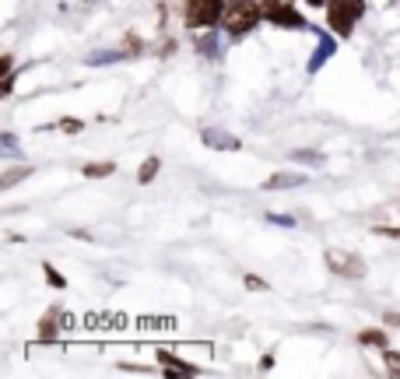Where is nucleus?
<instances>
[{
    "instance_id": "obj_1",
    "label": "nucleus",
    "mask_w": 400,
    "mask_h": 379,
    "mask_svg": "<svg viewBox=\"0 0 400 379\" xmlns=\"http://www.w3.org/2000/svg\"><path fill=\"white\" fill-rule=\"evenodd\" d=\"M264 14H267V11H264L260 4H253V0H232V4L225 7V14H221V25H225L232 35H242V32H249Z\"/></svg>"
},
{
    "instance_id": "obj_2",
    "label": "nucleus",
    "mask_w": 400,
    "mask_h": 379,
    "mask_svg": "<svg viewBox=\"0 0 400 379\" xmlns=\"http://www.w3.org/2000/svg\"><path fill=\"white\" fill-rule=\"evenodd\" d=\"M362 7H365V0H330V14H327L330 28H334L337 35H351V28H355Z\"/></svg>"
},
{
    "instance_id": "obj_3",
    "label": "nucleus",
    "mask_w": 400,
    "mask_h": 379,
    "mask_svg": "<svg viewBox=\"0 0 400 379\" xmlns=\"http://www.w3.org/2000/svg\"><path fill=\"white\" fill-rule=\"evenodd\" d=\"M183 11H187V25H190V28H211V25H218L221 14H225L221 0H187Z\"/></svg>"
},
{
    "instance_id": "obj_4",
    "label": "nucleus",
    "mask_w": 400,
    "mask_h": 379,
    "mask_svg": "<svg viewBox=\"0 0 400 379\" xmlns=\"http://www.w3.org/2000/svg\"><path fill=\"white\" fill-rule=\"evenodd\" d=\"M327 264H330V271H337L341 278H365V264H362L355 253H341V250L334 253V250H330V253H327Z\"/></svg>"
},
{
    "instance_id": "obj_5",
    "label": "nucleus",
    "mask_w": 400,
    "mask_h": 379,
    "mask_svg": "<svg viewBox=\"0 0 400 379\" xmlns=\"http://www.w3.org/2000/svg\"><path fill=\"white\" fill-rule=\"evenodd\" d=\"M267 18H271L274 25H281V28H302L299 11H292L288 4H278V0L267 4Z\"/></svg>"
},
{
    "instance_id": "obj_6",
    "label": "nucleus",
    "mask_w": 400,
    "mask_h": 379,
    "mask_svg": "<svg viewBox=\"0 0 400 379\" xmlns=\"http://www.w3.org/2000/svg\"><path fill=\"white\" fill-rule=\"evenodd\" d=\"M158 362L165 366V369H176V373H183V376H194L197 373V366H190V362H180L176 355H169V351H158Z\"/></svg>"
},
{
    "instance_id": "obj_7",
    "label": "nucleus",
    "mask_w": 400,
    "mask_h": 379,
    "mask_svg": "<svg viewBox=\"0 0 400 379\" xmlns=\"http://www.w3.org/2000/svg\"><path fill=\"white\" fill-rule=\"evenodd\" d=\"M57 323H60L57 313H46L42 323H39V337H42V341H57Z\"/></svg>"
},
{
    "instance_id": "obj_8",
    "label": "nucleus",
    "mask_w": 400,
    "mask_h": 379,
    "mask_svg": "<svg viewBox=\"0 0 400 379\" xmlns=\"http://www.w3.org/2000/svg\"><path fill=\"white\" fill-rule=\"evenodd\" d=\"M358 341L362 344H372V348H387V330H362Z\"/></svg>"
},
{
    "instance_id": "obj_9",
    "label": "nucleus",
    "mask_w": 400,
    "mask_h": 379,
    "mask_svg": "<svg viewBox=\"0 0 400 379\" xmlns=\"http://www.w3.org/2000/svg\"><path fill=\"white\" fill-rule=\"evenodd\" d=\"M116 173V165L112 162H102V165H85V176H92V180H99V176H112Z\"/></svg>"
},
{
    "instance_id": "obj_10",
    "label": "nucleus",
    "mask_w": 400,
    "mask_h": 379,
    "mask_svg": "<svg viewBox=\"0 0 400 379\" xmlns=\"http://www.w3.org/2000/svg\"><path fill=\"white\" fill-rule=\"evenodd\" d=\"M155 176H158V158H148V162H144V169L137 173V180H141V183H151Z\"/></svg>"
},
{
    "instance_id": "obj_11",
    "label": "nucleus",
    "mask_w": 400,
    "mask_h": 379,
    "mask_svg": "<svg viewBox=\"0 0 400 379\" xmlns=\"http://www.w3.org/2000/svg\"><path fill=\"white\" fill-rule=\"evenodd\" d=\"M42 271H46V281L53 284V288H64V274H57V267H53V264H42Z\"/></svg>"
},
{
    "instance_id": "obj_12",
    "label": "nucleus",
    "mask_w": 400,
    "mask_h": 379,
    "mask_svg": "<svg viewBox=\"0 0 400 379\" xmlns=\"http://www.w3.org/2000/svg\"><path fill=\"white\" fill-rule=\"evenodd\" d=\"M376 232H380V235H394V239H400V228H390V225H380Z\"/></svg>"
},
{
    "instance_id": "obj_13",
    "label": "nucleus",
    "mask_w": 400,
    "mask_h": 379,
    "mask_svg": "<svg viewBox=\"0 0 400 379\" xmlns=\"http://www.w3.org/2000/svg\"><path fill=\"white\" fill-rule=\"evenodd\" d=\"M383 358H387V366H400V351H387Z\"/></svg>"
},
{
    "instance_id": "obj_14",
    "label": "nucleus",
    "mask_w": 400,
    "mask_h": 379,
    "mask_svg": "<svg viewBox=\"0 0 400 379\" xmlns=\"http://www.w3.org/2000/svg\"><path fill=\"white\" fill-rule=\"evenodd\" d=\"M60 127H64V130H71V134H74V130H81V123H78V119H64Z\"/></svg>"
},
{
    "instance_id": "obj_15",
    "label": "nucleus",
    "mask_w": 400,
    "mask_h": 379,
    "mask_svg": "<svg viewBox=\"0 0 400 379\" xmlns=\"http://www.w3.org/2000/svg\"><path fill=\"white\" fill-rule=\"evenodd\" d=\"M246 288H267V284L260 281V278H253V274H246Z\"/></svg>"
},
{
    "instance_id": "obj_16",
    "label": "nucleus",
    "mask_w": 400,
    "mask_h": 379,
    "mask_svg": "<svg viewBox=\"0 0 400 379\" xmlns=\"http://www.w3.org/2000/svg\"><path fill=\"white\" fill-rule=\"evenodd\" d=\"M387 323H390V327H400V316L397 313H387Z\"/></svg>"
}]
</instances>
